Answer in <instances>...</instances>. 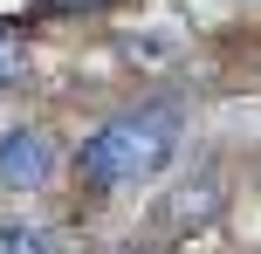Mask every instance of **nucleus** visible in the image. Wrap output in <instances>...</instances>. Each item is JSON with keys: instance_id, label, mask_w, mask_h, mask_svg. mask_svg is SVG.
<instances>
[{"instance_id": "obj_3", "label": "nucleus", "mask_w": 261, "mask_h": 254, "mask_svg": "<svg viewBox=\"0 0 261 254\" xmlns=\"http://www.w3.org/2000/svg\"><path fill=\"white\" fill-rule=\"evenodd\" d=\"M0 254H55V234L48 227H0Z\"/></svg>"}, {"instance_id": "obj_2", "label": "nucleus", "mask_w": 261, "mask_h": 254, "mask_svg": "<svg viewBox=\"0 0 261 254\" xmlns=\"http://www.w3.org/2000/svg\"><path fill=\"white\" fill-rule=\"evenodd\" d=\"M55 165H62V151H55L48 131H35V124L0 131V186H7V192H35V186H48Z\"/></svg>"}, {"instance_id": "obj_1", "label": "nucleus", "mask_w": 261, "mask_h": 254, "mask_svg": "<svg viewBox=\"0 0 261 254\" xmlns=\"http://www.w3.org/2000/svg\"><path fill=\"white\" fill-rule=\"evenodd\" d=\"M179 103H144V110H124V117L96 124L83 137V179L103 192L117 186H138V179H158L172 158H179Z\"/></svg>"}, {"instance_id": "obj_4", "label": "nucleus", "mask_w": 261, "mask_h": 254, "mask_svg": "<svg viewBox=\"0 0 261 254\" xmlns=\"http://www.w3.org/2000/svg\"><path fill=\"white\" fill-rule=\"evenodd\" d=\"M21 69H28V55H21V41H14L7 27H0V90H7V82H21Z\"/></svg>"}]
</instances>
